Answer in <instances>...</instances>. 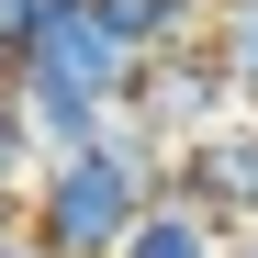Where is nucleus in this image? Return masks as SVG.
<instances>
[{
	"instance_id": "f257e3e1",
	"label": "nucleus",
	"mask_w": 258,
	"mask_h": 258,
	"mask_svg": "<svg viewBox=\"0 0 258 258\" xmlns=\"http://www.w3.org/2000/svg\"><path fill=\"white\" fill-rule=\"evenodd\" d=\"M157 202H168V146L123 112L112 146H90V157H45V168L23 180V236L45 247V258H123Z\"/></svg>"
},
{
	"instance_id": "f03ea898",
	"label": "nucleus",
	"mask_w": 258,
	"mask_h": 258,
	"mask_svg": "<svg viewBox=\"0 0 258 258\" xmlns=\"http://www.w3.org/2000/svg\"><path fill=\"white\" fill-rule=\"evenodd\" d=\"M123 112L180 157V146H202V135H225V123L247 112V90H236V68L213 56V34H202V45H180V56H146L135 90H123Z\"/></svg>"
},
{
	"instance_id": "7ed1b4c3",
	"label": "nucleus",
	"mask_w": 258,
	"mask_h": 258,
	"mask_svg": "<svg viewBox=\"0 0 258 258\" xmlns=\"http://www.w3.org/2000/svg\"><path fill=\"white\" fill-rule=\"evenodd\" d=\"M168 202H191L225 236H258V112H236L225 135H202V146L168 157Z\"/></svg>"
},
{
	"instance_id": "20e7f679",
	"label": "nucleus",
	"mask_w": 258,
	"mask_h": 258,
	"mask_svg": "<svg viewBox=\"0 0 258 258\" xmlns=\"http://www.w3.org/2000/svg\"><path fill=\"white\" fill-rule=\"evenodd\" d=\"M135 68H146V56L123 45L90 0H68V12L23 45V79H68V90H101V101H123V90H135Z\"/></svg>"
},
{
	"instance_id": "39448f33",
	"label": "nucleus",
	"mask_w": 258,
	"mask_h": 258,
	"mask_svg": "<svg viewBox=\"0 0 258 258\" xmlns=\"http://www.w3.org/2000/svg\"><path fill=\"white\" fill-rule=\"evenodd\" d=\"M12 101L34 123V157H90V146H112V123H123V101L68 90V79H12Z\"/></svg>"
},
{
	"instance_id": "423d86ee",
	"label": "nucleus",
	"mask_w": 258,
	"mask_h": 258,
	"mask_svg": "<svg viewBox=\"0 0 258 258\" xmlns=\"http://www.w3.org/2000/svg\"><path fill=\"white\" fill-rule=\"evenodd\" d=\"M90 12H101L135 56H180V45L213 34V0H90Z\"/></svg>"
},
{
	"instance_id": "0eeeda50",
	"label": "nucleus",
	"mask_w": 258,
	"mask_h": 258,
	"mask_svg": "<svg viewBox=\"0 0 258 258\" xmlns=\"http://www.w3.org/2000/svg\"><path fill=\"white\" fill-rule=\"evenodd\" d=\"M225 247H236V236H225V225H202L191 202H157L146 225H135V247H123V258H225Z\"/></svg>"
},
{
	"instance_id": "6e6552de",
	"label": "nucleus",
	"mask_w": 258,
	"mask_h": 258,
	"mask_svg": "<svg viewBox=\"0 0 258 258\" xmlns=\"http://www.w3.org/2000/svg\"><path fill=\"white\" fill-rule=\"evenodd\" d=\"M213 56L236 68V90L258 112V0H213Z\"/></svg>"
},
{
	"instance_id": "1a4fd4ad",
	"label": "nucleus",
	"mask_w": 258,
	"mask_h": 258,
	"mask_svg": "<svg viewBox=\"0 0 258 258\" xmlns=\"http://www.w3.org/2000/svg\"><path fill=\"white\" fill-rule=\"evenodd\" d=\"M34 168H45V157H34V123H23L12 90H0V180H34Z\"/></svg>"
},
{
	"instance_id": "9d476101",
	"label": "nucleus",
	"mask_w": 258,
	"mask_h": 258,
	"mask_svg": "<svg viewBox=\"0 0 258 258\" xmlns=\"http://www.w3.org/2000/svg\"><path fill=\"white\" fill-rule=\"evenodd\" d=\"M23 236V180H0V247Z\"/></svg>"
},
{
	"instance_id": "9b49d317",
	"label": "nucleus",
	"mask_w": 258,
	"mask_h": 258,
	"mask_svg": "<svg viewBox=\"0 0 258 258\" xmlns=\"http://www.w3.org/2000/svg\"><path fill=\"white\" fill-rule=\"evenodd\" d=\"M12 79H23V45H12V23H0V90H12Z\"/></svg>"
},
{
	"instance_id": "f8f14e48",
	"label": "nucleus",
	"mask_w": 258,
	"mask_h": 258,
	"mask_svg": "<svg viewBox=\"0 0 258 258\" xmlns=\"http://www.w3.org/2000/svg\"><path fill=\"white\" fill-rule=\"evenodd\" d=\"M0 258H45V247H34V236H12V247H0Z\"/></svg>"
},
{
	"instance_id": "ddd939ff",
	"label": "nucleus",
	"mask_w": 258,
	"mask_h": 258,
	"mask_svg": "<svg viewBox=\"0 0 258 258\" xmlns=\"http://www.w3.org/2000/svg\"><path fill=\"white\" fill-rule=\"evenodd\" d=\"M225 258H258V236H236V247H225Z\"/></svg>"
}]
</instances>
